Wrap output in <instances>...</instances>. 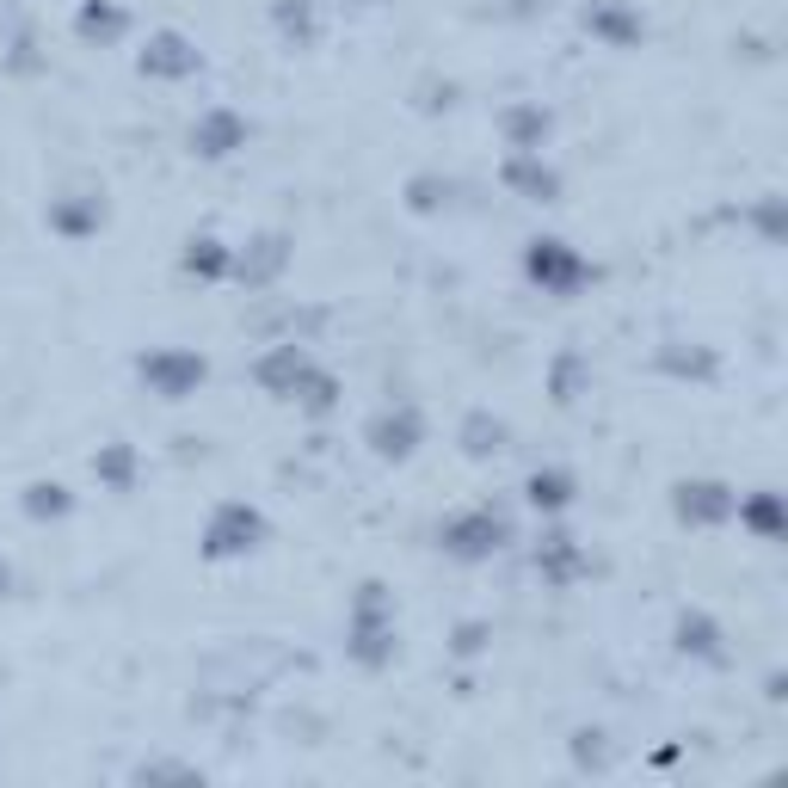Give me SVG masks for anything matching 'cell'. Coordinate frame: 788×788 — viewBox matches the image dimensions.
<instances>
[{
	"label": "cell",
	"mask_w": 788,
	"mask_h": 788,
	"mask_svg": "<svg viewBox=\"0 0 788 788\" xmlns=\"http://www.w3.org/2000/svg\"><path fill=\"white\" fill-rule=\"evenodd\" d=\"M573 758H579V770H604V733H579Z\"/></svg>",
	"instance_id": "1"
}]
</instances>
